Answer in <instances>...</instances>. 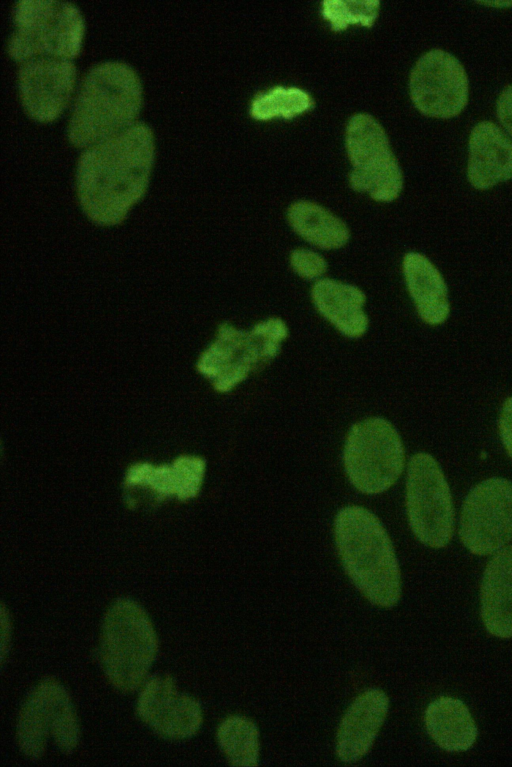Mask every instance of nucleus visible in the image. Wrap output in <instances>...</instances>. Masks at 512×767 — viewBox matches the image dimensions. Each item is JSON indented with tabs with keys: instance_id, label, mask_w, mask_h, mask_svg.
<instances>
[{
	"instance_id": "obj_1",
	"label": "nucleus",
	"mask_w": 512,
	"mask_h": 767,
	"mask_svg": "<svg viewBox=\"0 0 512 767\" xmlns=\"http://www.w3.org/2000/svg\"><path fill=\"white\" fill-rule=\"evenodd\" d=\"M154 136L142 121L87 147L79 156L76 189L86 215L100 225L120 223L145 193Z\"/></svg>"
},
{
	"instance_id": "obj_2",
	"label": "nucleus",
	"mask_w": 512,
	"mask_h": 767,
	"mask_svg": "<svg viewBox=\"0 0 512 767\" xmlns=\"http://www.w3.org/2000/svg\"><path fill=\"white\" fill-rule=\"evenodd\" d=\"M336 547L349 578L372 604L390 608L401 596V574L380 520L360 506L341 509L334 524Z\"/></svg>"
},
{
	"instance_id": "obj_3",
	"label": "nucleus",
	"mask_w": 512,
	"mask_h": 767,
	"mask_svg": "<svg viewBox=\"0 0 512 767\" xmlns=\"http://www.w3.org/2000/svg\"><path fill=\"white\" fill-rule=\"evenodd\" d=\"M142 86L126 62L106 60L92 65L79 86L67 135L76 146L93 144L126 127L141 108Z\"/></svg>"
},
{
	"instance_id": "obj_4",
	"label": "nucleus",
	"mask_w": 512,
	"mask_h": 767,
	"mask_svg": "<svg viewBox=\"0 0 512 767\" xmlns=\"http://www.w3.org/2000/svg\"><path fill=\"white\" fill-rule=\"evenodd\" d=\"M289 334L288 324L279 316L260 319L249 329L222 322L200 354L196 369L217 392H230L272 362Z\"/></svg>"
},
{
	"instance_id": "obj_5",
	"label": "nucleus",
	"mask_w": 512,
	"mask_h": 767,
	"mask_svg": "<svg viewBox=\"0 0 512 767\" xmlns=\"http://www.w3.org/2000/svg\"><path fill=\"white\" fill-rule=\"evenodd\" d=\"M158 639L141 605L132 599H117L104 616L100 659L109 682L119 691L139 688L155 660Z\"/></svg>"
},
{
	"instance_id": "obj_6",
	"label": "nucleus",
	"mask_w": 512,
	"mask_h": 767,
	"mask_svg": "<svg viewBox=\"0 0 512 767\" xmlns=\"http://www.w3.org/2000/svg\"><path fill=\"white\" fill-rule=\"evenodd\" d=\"M13 22L7 50L16 60L38 56L71 58L80 50L84 20L70 1L18 0Z\"/></svg>"
},
{
	"instance_id": "obj_7",
	"label": "nucleus",
	"mask_w": 512,
	"mask_h": 767,
	"mask_svg": "<svg viewBox=\"0 0 512 767\" xmlns=\"http://www.w3.org/2000/svg\"><path fill=\"white\" fill-rule=\"evenodd\" d=\"M401 438L387 420L370 417L354 424L346 438L344 466L353 486L366 494L390 488L404 467Z\"/></svg>"
},
{
	"instance_id": "obj_8",
	"label": "nucleus",
	"mask_w": 512,
	"mask_h": 767,
	"mask_svg": "<svg viewBox=\"0 0 512 767\" xmlns=\"http://www.w3.org/2000/svg\"><path fill=\"white\" fill-rule=\"evenodd\" d=\"M346 149L353 169L351 187L377 202H392L403 188V175L386 132L369 114L359 113L348 122Z\"/></svg>"
},
{
	"instance_id": "obj_9",
	"label": "nucleus",
	"mask_w": 512,
	"mask_h": 767,
	"mask_svg": "<svg viewBox=\"0 0 512 767\" xmlns=\"http://www.w3.org/2000/svg\"><path fill=\"white\" fill-rule=\"evenodd\" d=\"M406 510L410 527L426 546L443 548L454 530L451 491L439 463L419 452L409 461L406 479Z\"/></svg>"
},
{
	"instance_id": "obj_10",
	"label": "nucleus",
	"mask_w": 512,
	"mask_h": 767,
	"mask_svg": "<svg viewBox=\"0 0 512 767\" xmlns=\"http://www.w3.org/2000/svg\"><path fill=\"white\" fill-rule=\"evenodd\" d=\"M52 737L63 753H71L80 739V726L71 697L55 679L37 684L26 698L18 717L17 740L22 752L40 758Z\"/></svg>"
},
{
	"instance_id": "obj_11",
	"label": "nucleus",
	"mask_w": 512,
	"mask_h": 767,
	"mask_svg": "<svg viewBox=\"0 0 512 767\" xmlns=\"http://www.w3.org/2000/svg\"><path fill=\"white\" fill-rule=\"evenodd\" d=\"M462 544L475 555H490L512 540V482L491 477L464 499L459 526Z\"/></svg>"
},
{
	"instance_id": "obj_12",
	"label": "nucleus",
	"mask_w": 512,
	"mask_h": 767,
	"mask_svg": "<svg viewBox=\"0 0 512 767\" xmlns=\"http://www.w3.org/2000/svg\"><path fill=\"white\" fill-rule=\"evenodd\" d=\"M410 97L424 115L450 119L468 103L469 82L461 62L442 49H432L415 63L409 78Z\"/></svg>"
},
{
	"instance_id": "obj_13",
	"label": "nucleus",
	"mask_w": 512,
	"mask_h": 767,
	"mask_svg": "<svg viewBox=\"0 0 512 767\" xmlns=\"http://www.w3.org/2000/svg\"><path fill=\"white\" fill-rule=\"evenodd\" d=\"M76 81L70 58L38 56L22 61L18 87L23 107L40 121L55 119L68 103Z\"/></svg>"
},
{
	"instance_id": "obj_14",
	"label": "nucleus",
	"mask_w": 512,
	"mask_h": 767,
	"mask_svg": "<svg viewBox=\"0 0 512 767\" xmlns=\"http://www.w3.org/2000/svg\"><path fill=\"white\" fill-rule=\"evenodd\" d=\"M137 714L157 734L168 739L195 735L203 723L200 703L177 690L172 676L150 678L137 700Z\"/></svg>"
},
{
	"instance_id": "obj_15",
	"label": "nucleus",
	"mask_w": 512,
	"mask_h": 767,
	"mask_svg": "<svg viewBox=\"0 0 512 767\" xmlns=\"http://www.w3.org/2000/svg\"><path fill=\"white\" fill-rule=\"evenodd\" d=\"M388 709L389 698L379 688H369L354 699L337 731L336 754L341 761L352 763L369 752Z\"/></svg>"
},
{
	"instance_id": "obj_16",
	"label": "nucleus",
	"mask_w": 512,
	"mask_h": 767,
	"mask_svg": "<svg viewBox=\"0 0 512 767\" xmlns=\"http://www.w3.org/2000/svg\"><path fill=\"white\" fill-rule=\"evenodd\" d=\"M310 298L316 312L342 336L359 339L367 333V298L359 286L324 277L312 283Z\"/></svg>"
},
{
	"instance_id": "obj_17",
	"label": "nucleus",
	"mask_w": 512,
	"mask_h": 767,
	"mask_svg": "<svg viewBox=\"0 0 512 767\" xmlns=\"http://www.w3.org/2000/svg\"><path fill=\"white\" fill-rule=\"evenodd\" d=\"M467 178L478 190L489 189L512 178V141L491 121L471 130Z\"/></svg>"
},
{
	"instance_id": "obj_18",
	"label": "nucleus",
	"mask_w": 512,
	"mask_h": 767,
	"mask_svg": "<svg viewBox=\"0 0 512 767\" xmlns=\"http://www.w3.org/2000/svg\"><path fill=\"white\" fill-rule=\"evenodd\" d=\"M480 604L486 630L499 638H512V545L494 553L487 563Z\"/></svg>"
},
{
	"instance_id": "obj_19",
	"label": "nucleus",
	"mask_w": 512,
	"mask_h": 767,
	"mask_svg": "<svg viewBox=\"0 0 512 767\" xmlns=\"http://www.w3.org/2000/svg\"><path fill=\"white\" fill-rule=\"evenodd\" d=\"M402 272L419 317L432 326L445 322L450 312L448 290L435 265L423 254L409 251L403 256Z\"/></svg>"
},
{
	"instance_id": "obj_20",
	"label": "nucleus",
	"mask_w": 512,
	"mask_h": 767,
	"mask_svg": "<svg viewBox=\"0 0 512 767\" xmlns=\"http://www.w3.org/2000/svg\"><path fill=\"white\" fill-rule=\"evenodd\" d=\"M424 723L429 736L447 752L467 751L478 735L469 709L453 697L432 701L425 710Z\"/></svg>"
},
{
	"instance_id": "obj_21",
	"label": "nucleus",
	"mask_w": 512,
	"mask_h": 767,
	"mask_svg": "<svg viewBox=\"0 0 512 767\" xmlns=\"http://www.w3.org/2000/svg\"><path fill=\"white\" fill-rule=\"evenodd\" d=\"M292 230L306 243L320 251H335L350 240L347 224L320 204L309 200L293 202L287 210Z\"/></svg>"
},
{
	"instance_id": "obj_22",
	"label": "nucleus",
	"mask_w": 512,
	"mask_h": 767,
	"mask_svg": "<svg viewBox=\"0 0 512 767\" xmlns=\"http://www.w3.org/2000/svg\"><path fill=\"white\" fill-rule=\"evenodd\" d=\"M259 729L248 717L230 715L217 728V741L232 766L259 765Z\"/></svg>"
},
{
	"instance_id": "obj_23",
	"label": "nucleus",
	"mask_w": 512,
	"mask_h": 767,
	"mask_svg": "<svg viewBox=\"0 0 512 767\" xmlns=\"http://www.w3.org/2000/svg\"><path fill=\"white\" fill-rule=\"evenodd\" d=\"M313 106L312 97L303 89L275 86L253 98L250 114L257 120H270L275 117L291 119Z\"/></svg>"
},
{
	"instance_id": "obj_24",
	"label": "nucleus",
	"mask_w": 512,
	"mask_h": 767,
	"mask_svg": "<svg viewBox=\"0 0 512 767\" xmlns=\"http://www.w3.org/2000/svg\"><path fill=\"white\" fill-rule=\"evenodd\" d=\"M380 2L327 0L322 2V15L333 31H342L350 24L371 27L377 17Z\"/></svg>"
},
{
	"instance_id": "obj_25",
	"label": "nucleus",
	"mask_w": 512,
	"mask_h": 767,
	"mask_svg": "<svg viewBox=\"0 0 512 767\" xmlns=\"http://www.w3.org/2000/svg\"><path fill=\"white\" fill-rule=\"evenodd\" d=\"M288 262L293 273L299 278L312 283L326 277L328 261L320 250L297 247L290 251Z\"/></svg>"
},
{
	"instance_id": "obj_26",
	"label": "nucleus",
	"mask_w": 512,
	"mask_h": 767,
	"mask_svg": "<svg viewBox=\"0 0 512 767\" xmlns=\"http://www.w3.org/2000/svg\"><path fill=\"white\" fill-rule=\"evenodd\" d=\"M498 428L503 446L512 459V397L507 398L502 405Z\"/></svg>"
},
{
	"instance_id": "obj_27",
	"label": "nucleus",
	"mask_w": 512,
	"mask_h": 767,
	"mask_svg": "<svg viewBox=\"0 0 512 767\" xmlns=\"http://www.w3.org/2000/svg\"><path fill=\"white\" fill-rule=\"evenodd\" d=\"M496 115L512 138V84L506 86L499 95L496 102Z\"/></svg>"
},
{
	"instance_id": "obj_28",
	"label": "nucleus",
	"mask_w": 512,
	"mask_h": 767,
	"mask_svg": "<svg viewBox=\"0 0 512 767\" xmlns=\"http://www.w3.org/2000/svg\"><path fill=\"white\" fill-rule=\"evenodd\" d=\"M481 4L488 5V6H493V7H497V8H508V7L512 6V1H509V2H505V1L504 2L503 1H501V2H483Z\"/></svg>"
}]
</instances>
